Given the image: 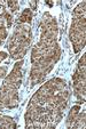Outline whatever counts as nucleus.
Returning <instances> with one entry per match:
<instances>
[{
	"instance_id": "f257e3e1",
	"label": "nucleus",
	"mask_w": 86,
	"mask_h": 129,
	"mask_svg": "<svg viewBox=\"0 0 86 129\" xmlns=\"http://www.w3.org/2000/svg\"><path fill=\"white\" fill-rule=\"evenodd\" d=\"M79 110H80L79 105H75V106L71 107L70 112H69V115H68V119H67V127H68V128H71L72 127V123H74L77 114L79 113Z\"/></svg>"
},
{
	"instance_id": "f03ea898",
	"label": "nucleus",
	"mask_w": 86,
	"mask_h": 129,
	"mask_svg": "<svg viewBox=\"0 0 86 129\" xmlns=\"http://www.w3.org/2000/svg\"><path fill=\"white\" fill-rule=\"evenodd\" d=\"M31 20H32V12L31 9H24L21 14L20 18L17 21V24H27V23H31Z\"/></svg>"
},
{
	"instance_id": "7ed1b4c3",
	"label": "nucleus",
	"mask_w": 86,
	"mask_h": 129,
	"mask_svg": "<svg viewBox=\"0 0 86 129\" xmlns=\"http://www.w3.org/2000/svg\"><path fill=\"white\" fill-rule=\"evenodd\" d=\"M84 127H85V112L78 113L71 128H84Z\"/></svg>"
},
{
	"instance_id": "20e7f679",
	"label": "nucleus",
	"mask_w": 86,
	"mask_h": 129,
	"mask_svg": "<svg viewBox=\"0 0 86 129\" xmlns=\"http://www.w3.org/2000/svg\"><path fill=\"white\" fill-rule=\"evenodd\" d=\"M85 3H81L75 8L74 10V18H79V17H85Z\"/></svg>"
},
{
	"instance_id": "39448f33",
	"label": "nucleus",
	"mask_w": 86,
	"mask_h": 129,
	"mask_svg": "<svg viewBox=\"0 0 86 129\" xmlns=\"http://www.w3.org/2000/svg\"><path fill=\"white\" fill-rule=\"evenodd\" d=\"M8 6H9V8L13 12H16L18 9V3H17L16 0H9L8 1Z\"/></svg>"
},
{
	"instance_id": "423d86ee",
	"label": "nucleus",
	"mask_w": 86,
	"mask_h": 129,
	"mask_svg": "<svg viewBox=\"0 0 86 129\" xmlns=\"http://www.w3.org/2000/svg\"><path fill=\"white\" fill-rule=\"evenodd\" d=\"M6 38H7V31H6V27L4 26V25H1V26H0V44H1V41L5 40Z\"/></svg>"
},
{
	"instance_id": "0eeeda50",
	"label": "nucleus",
	"mask_w": 86,
	"mask_h": 129,
	"mask_svg": "<svg viewBox=\"0 0 86 129\" xmlns=\"http://www.w3.org/2000/svg\"><path fill=\"white\" fill-rule=\"evenodd\" d=\"M4 17H5V21H6V23H7V26L9 27L10 25H12V23H13V16H12V14H9V13L6 12L5 15H4Z\"/></svg>"
},
{
	"instance_id": "6e6552de",
	"label": "nucleus",
	"mask_w": 86,
	"mask_h": 129,
	"mask_svg": "<svg viewBox=\"0 0 86 129\" xmlns=\"http://www.w3.org/2000/svg\"><path fill=\"white\" fill-rule=\"evenodd\" d=\"M6 72H7L6 68H1V66H0V78H4V77L6 76Z\"/></svg>"
},
{
	"instance_id": "1a4fd4ad",
	"label": "nucleus",
	"mask_w": 86,
	"mask_h": 129,
	"mask_svg": "<svg viewBox=\"0 0 86 129\" xmlns=\"http://www.w3.org/2000/svg\"><path fill=\"white\" fill-rule=\"evenodd\" d=\"M30 5H31L32 9H36V7H37V5H36V3H34V1H31V3H30Z\"/></svg>"
}]
</instances>
